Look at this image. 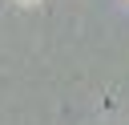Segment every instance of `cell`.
Segmentation results:
<instances>
[{
  "label": "cell",
  "instance_id": "1",
  "mask_svg": "<svg viewBox=\"0 0 129 125\" xmlns=\"http://www.w3.org/2000/svg\"><path fill=\"white\" fill-rule=\"evenodd\" d=\"M24 4H32V0H24Z\"/></svg>",
  "mask_w": 129,
  "mask_h": 125
}]
</instances>
